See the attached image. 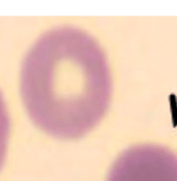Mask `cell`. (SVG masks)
Wrapping results in <instances>:
<instances>
[{
	"label": "cell",
	"mask_w": 177,
	"mask_h": 181,
	"mask_svg": "<svg viewBox=\"0 0 177 181\" xmlns=\"http://www.w3.org/2000/svg\"><path fill=\"white\" fill-rule=\"evenodd\" d=\"M21 93L29 116L45 131L76 139L108 110L112 81L106 55L84 31L62 26L44 33L27 52Z\"/></svg>",
	"instance_id": "obj_1"
},
{
	"label": "cell",
	"mask_w": 177,
	"mask_h": 181,
	"mask_svg": "<svg viewBox=\"0 0 177 181\" xmlns=\"http://www.w3.org/2000/svg\"><path fill=\"white\" fill-rule=\"evenodd\" d=\"M107 181H177V155L158 145H138L123 151Z\"/></svg>",
	"instance_id": "obj_2"
},
{
	"label": "cell",
	"mask_w": 177,
	"mask_h": 181,
	"mask_svg": "<svg viewBox=\"0 0 177 181\" xmlns=\"http://www.w3.org/2000/svg\"><path fill=\"white\" fill-rule=\"evenodd\" d=\"M9 134V116L6 110V105L0 92V168L4 161L6 145Z\"/></svg>",
	"instance_id": "obj_3"
}]
</instances>
